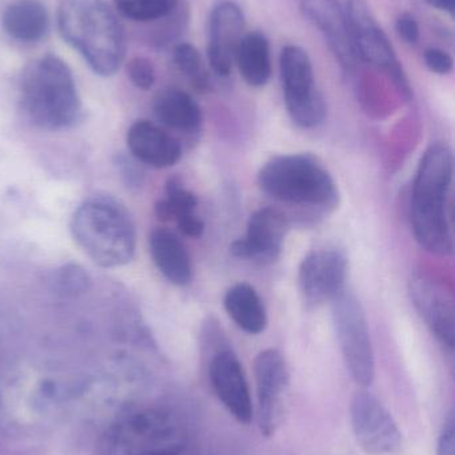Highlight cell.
Returning a JSON list of instances; mask_svg holds the SVG:
<instances>
[{
	"label": "cell",
	"instance_id": "cell-1",
	"mask_svg": "<svg viewBox=\"0 0 455 455\" xmlns=\"http://www.w3.org/2000/svg\"><path fill=\"white\" fill-rule=\"evenodd\" d=\"M453 176L451 147L433 144L422 156L411 191L410 220L416 240L430 253L443 257L454 251Z\"/></svg>",
	"mask_w": 455,
	"mask_h": 455
},
{
	"label": "cell",
	"instance_id": "cell-2",
	"mask_svg": "<svg viewBox=\"0 0 455 455\" xmlns=\"http://www.w3.org/2000/svg\"><path fill=\"white\" fill-rule=\"evenodd\" d=\"M58 26L63 39L96 75L111 76L126 55L117 15L104 0H59Z\"/></svg>",
	"mask_w": 455,
	"mask_h": 455
},
{
	"label": "cell",
	"instance_id": "cell-3",
	"mask_svg": "<svg viewBox=\"0 0 455 455\" xmlns=\"http://www.w3.org/2000/svg\"><path fill=\"white\" fill-rule=\"evenodd\" d=\"M71 232L99 267H122L135 253V224L125 205L112 197H91L80 204L72 216Z\"/></svg>",
	"mask_w": 455,
	"mask_h": 455
},
{
	"label": "cell",
	"instance_id": "cell-4",
	"mask_svg": "<svg viewBox=\"0 0 455 455\" xmlns=\"http://www.w3.org/2000/svg\"><path fill=\"white\" fill-rule=\"evenodd\" d=\"M20 103L35 127L56 131L74 124L82 104L66 61L51 53L34 61L21 79Z\"/></svg>",
	"mask_w": 455,
	"mask_h": 455
},
{
	"label": "cell",
	"instance_id": "cell-5",
	"mask_svg": "<svg viewBox=\"0 0 455 455\" xmlns=\"http://www.w3.org/2000/svg\"><path fill=\"white\" fill-rule=\"evenodd\" d=\"M69 390L53 377H16L0 387V432L13 438L43 435L69 406Z\"/></svg>",
	"mask_w": 455,
	"mask_h": 455
},
{
	"label": "cell",
	"instance_id": "cell-6",
	"mask_svg": "<svg viewBox=\"0 0 455 455\" xmlns=\"http://www.w3.org/2000/svg\"><path fill=\"white\" fill-rule=\"evenodd\" d=\"M262 191L283 204L329 212L339 204V192L325 165L307 154L270 159L258 173Z\"/></svg>",
	"mask_w": 455,
	"mask_h": 455
},
{
	"label": "cell",
	"instance_id": "cell-7",
	"mask_svg": "<svg viewBox=\"0 0 455 455\" xmlns=\"http://www.w3.org/2000/svg\"><path fill=\"white\" fill-rule=\"evenodd\" d=\"M107 455H195V451L175 416L162 409L139 408L115 422Z\"/></svg>",
	"mask_w": 455,
	"mask_h": 455
},
{
	"label": "cell",
	"instance_id": "cell-8",
	"mask_svg": "<svg viewBox=\"0 0 455 455\" xmlns=\"http://www.w3.org/2000/svg\"><path fill=\"white\" fill-rule=\"evenodd\" d=\"M280 79L286 108L298 127H318L326 117V103L315 84L309 53L299 45H286L280 52Z\"/></svg>",
	"mask_w": 455,
	"mask_h": 455
},
{
	"label": "cell",
	"instance_id": "cell-9",
	"mask_svg": "<svg viewBox=\"0 0 455 455\" xmlns=\"http://www.w3.org/2000/svg\"><path fill=\"white\" fill-rule=\"evenodd\" d=\"M333 320L350 376L360 387H370L376 377V358L362 305L344 291L333 301Z\"/></svg>",
	"mask_w": 455,
	"mask_h": 455
},
{
	"label": "cell",
	"instance_id": "cell-10",
	"mask_svg": "<svg viewBox=\"0 0 455 455\" xmlns=\"http://www.w3.org/2000/svg\"><path fill=\"white\" fill-rule=\"evenodd\" d=\"M347 20L357 56L389 75L402 96L411 98V88L394 48L384 29L377 23L365 0H349Z\"/></svg>",
	"mask_w": 455,
	"mask_h": 455
},
{
	"label": "cell",
	"instance_id": "cell-11",
	"mask_svg": "<svg viewBox=\"0 0 455 455\" xmlns=\"http://www.w3.org/2000/svg\"><path fill=\"white\" fill-rule=\"evenodd\" d=\"M258 397V427L262 435L272 437L285 422L288 403V365L278 350L259 353L254 363Z\"/></svg>",
	"mask_w": 455,
	"mask_h": 455
},
{
	"label": "cell",
	"instance_id": "cell-12",
	"mask_svg": "<svg viewBox=\"0 0 455 455\" xmlns=\"http://www.w3.org/2000/svg\"><path fill=\"white\" fill-rule=\"evenodd\" d=\"M353 433L358 446L370 455H393L402 449V433L381 401L361 390L350 406Z\"/></svg>",
	"mask_w": 455,
	"mask_h": 455
},
{
	"label": "cell",
	"instance_id": "cell-13",
	"mask_svg": "<svg viewBox=\"0 0 455 455\" xmlns=\"http://www.w3.org/2000/svg\"><path fill=\"white\" fill-rule=\"evenodd\" d=\"M347 257L338 249L310 251L299 267V289L309 307L334 301L345 291Z\"/></svg>",
	"mask_w": 455,
	"mask_h": 455
},
{
	"label": "cell",
	"instance_id": "cell-14",
	"mask_svg": "<svg viewBox=\"0 0 455 455\" xmlns=\"http://www.w3.org/2000/svg\"><path fill=\"white\" fill-rule=\"evenodd\" d=\"M211 387L222 405L240 424L253 421L254 408L245 371L234 352L219 349L208 363Z\"/></svg>",
	"mask_w": 455,
	"mask_h": 455
},
{
	"label": "cell",
	"instance_id": "cell-15",
	"mask_svg": "<svg viewBox=\"0 0 455 455\" xmlns=\"http://www.w3.org/2000/svg\"><path fill=\"white\" fill-rule=\"evenodd\" d=\"M288 230V218L280 210L262 208L251 215L248 233L232 243L230 251L238 259L275 261L282 251Z\"/></svg>",
	"mask_w": 455,
	"mask_h": 455
},
{
	"label": "cell",
	"instance_id": "cell-16",
	"mask_svg": "<svg viewBox=\"0 0 455 455\" xmlns=\"http://www.w3.org/2000/svg\"><path fill=\"white\" fill-rule=\"evenodd\" d=\"M410 294L425 323L449 349H454L455 309L453 294L430 275L411 277Z\"/></svg>",
	"mask_w": 455,
	"mask_h": 455
},
{
	"label": "cell",
	"instance_id": "cell-17",
	"mask_svg": "<svg viewBox=\"0 0 455 455\" xmlns=\"http://www.w3.org/2000/svg\"><path fill=\"white\" fill-rule=\"evenodd\" d=\"M245 35V16L232 2L214 7L208 27V63L219 76H227L234 64L235 51Z\"/></svg>",
	"mask_w": 455,
	"mask_h": 455
},
{
	"label": "cell",
	"instance_id": "cell-18",
	"mask_svg": "<svg viewBox=\"0 0 455 455\" xmlns=\"http://www.w3.org/2000/svg\"><path fill=\"white\" fill-rule=\"evenodd\" d=\"M305 18L320 29L329 47L345 69L357 63V51L353 42L346 12L337 0H301Z\"/></svg>",
	"mask_w": 455,
	"mask_h": 455
},
{
	"label": "cell",
	"instance_id": "cell-19",
	"mask_svg": "<svg viewBox=\"0 0 455 455\" xmlns=\"http://www.w3.org/2000/svg\"><path fill=\"white\" fill-rule=\"evenodd\" d=\"M127 144L133 156L150 167H173L182 157L179 141L149 120H139L131 125Z\"/></svg>",
	"mask_w": 455,
	"mask_h": 455
},
{
	"label": "cell",
	"instance_id": "cell-20",
	"mask_svg": "<svg viewBox=\"0 0 455 455\" xmlns=\"http://www.w3.org/2000/svg\"><path fill=\"white\" fill-rule=\"evenodd\" d=\"M150 251L159 272L175 285H187L192 278L189 251L171 230L158 228L150 235Z\"/></svg>",
	"mask_w": 455,
	"mask_h": 455
},
{
	"label": "cell",
	"instance_id": "cell-21",
	"mask_svg": "<svg viewBox=\"0 0 455 455\" xmlns=\"http://www.w3.org/2000/svg\"><path fill=\"white\" fill-rule=\"evenodd\" d=\"M3 27L18 42H37L50 27L47 8L40 0H15L3 13Z\"/></svg>",
	"mask_w": 455,
	"mask_h": 455
},
{
	"label": "cell",
	"instance_id": "cell-22",
	"mask_svg": "<svg viewBox=\"0 0 455 455\" xmlns=\"http://www.w3.org/2000/svg\"><path fill=\"white\" fill-rule=\"evenodd\" d=\"M155 116L166 127L182 132H197L202 125V111L197 101L182 90L162 91L154 100Z\"/></svg>",
	"mask_w": 455,
	"mask_h": 455
},
{
	"label": "cell",
	"instance_id": "cell-23",
	"mask_svg": "<svg viewBox=\"0 0 455 455\" xmlns=\"http://www.w3.org/2000/svg\"><path fill=\"white\" fill-rule=\"evenodd\" d=\"M234 63L250 87H264L272 76L270 43L261 32H248L235 51Z\"/></svg>",
	"mask_w": 455,
	"mask_h": 455
},
{
	"label": "cell",
	"instance_id": "cell-24",
	"mask_svg": "<svg viewBox=\"0 0 455 455\" xmlns=\"http://www.w3.org/2000/svg\"><path fill=\"white\" fill-rule=\"evenodd\" d=\"M224 307L235 325L248 334H259L267 326V313L259 294L248 283H240L227 291Z\"/></svg>",
	"mask_w": 455,
	"mask_h": 455
},
{
	"label": "cell",
	"instance_id": "cell-25",
	"mask_svg": "<svg viewBox=\"0 0 455 455\" xmlns=\"http://www.w3.org/2000/svg\"><path fill=\"white\" fill-rule=\"evenodd\" d=\"M166 199L155 205V213L162 221L178 220L183 216L192 215L198 199L192 192L184 188L179 178H171L166 183Z\"/></svg>",
	"mask_w": 455,
	"mask_h": 455
},
{
	"label": "cell",
	"instance_id": "cell-26",
	"mask_svg": "<svg viewBox=\"0 0 455 455\" xmlns=\"http://www.w3.org/2000/svg\"><path fill=\"white\" fill-rule=\"evenodd\" d=\"M125 18L134 21H152L170 15L178 0H114Z\"/></svg>",
	"mask_w": 455,
	"mask_h": 455
},
{
	"label": "cell",
	"instance_id": "cell-27",
	"mask_svg": "<svg viewBox=\"0 0 455 455\" xmlns=\"http://www.w3.org/2000/svg\"><path fill=\"white\" fill-rule=\"evenodd\" d=\"M55 286L61 294L77 296L90 286V277L79 265H66L55 275Z\"/></svg>",
	"mask_w": 455,
	"mask_h": 455
},
{
	"label": "cell",
	"instance_id": "cell-28",
	"mask_svg": "<svg viewBox=\"0 0 455 455\" xmlns=\"http://www.w3.org/2000/svg\"><path fill=\"white\" fill-rule=\"evenodd\" d=\"M174 63L186 76L191 77L195 82H202V61L194 45L190 43L176 45L174 50Z\"/></svg>",
	"mask_w": 455,
	"mask_h": 455
},
{
	"label": "cell",
	"instance_id": "cell-29",
	"mask_svg": "<svg viewBox=\"0 0 455 455\" xmlns=\"http://www.w3.org/2000/svg\"><path fill=\"white\" fill-rule=\"evenodd\" d=\"M127 74L131 83L139 90L147 91L154 85L155 69L149 59L141 56L131 59L127 64Z\"/></svg>",
	"mask_w": 455,
	"mask_h": 455
},
{
	"label": "cell",
	"instance_id": "cell-30",
	"mask_svg": "<svg viewBox=\"0 0 455 455\" xmlns=\"http://www.w3.org/2000/svg\"><path fill=\"white\" fill-rule=\"evenodd\" d=\"M424 60L427 68L435 74L448 75L453 71V58L441 48H427L424 53Z\"/></svg>",
	"mask_w": 455,
	"mask_h": 455
},
{
	"label": "cell",
	"instance_id": "cell-31",
	"mask_svg": "<svg viewBox=\"0 0 455 455\" xmlns=\"http://www.w3.org/2000/svg\"><path fill=\"white\" fill-rule=\"evenodd\" d=\"M395 29L398 36L406 43V44L414 45L419 40V26L416 16L410 12H402L395 21Z\"/></svg>",
	"mask_w": 455,
	"mask_h": 455
},
{
	"label": "cell",
	"instance_id": "cell-32",
	"mask_svg": "<svg viewBox=\"0 0 455 455\" xmlns=\"http://www.w3.org/2000/svg\"><path fill=\"white\" fill-rule=\"evenodd\" d=\"M437 455H455V419L454 413L451 411L445 424H443V432H441L440 440H438Z\"/></svg>",
	"mask_w": 455,
	"mask_h": 455
},
{
	"label": "cell",
	"instance_id": "cell-33",
	"mask_svg": "<svg viewBox=\"0 0 455 455\" xmlns=\"http://www.w3.org/2000/svg\"><path fill=\"white\" fill-rule=\"evenodd\" d=\"M176 224L179 230L187 237L198 238L205 232V223L195 213L178 219Z\"/></svg>",
	"mask_w": 455,
	"mask_h": 455
},
{
	"label": "cell",
	"instance_id": "cell-34",
	"mask_svg": "<svg viewBox=\"0 0 455 455\" xmlns=\"http://www.w3.org/2000/svg\"><path fill=\"white\" fill-rule=\"evenodd\" d=\"M427 3L430 7L435 8V10L443 11V12L454 15L455 0H427Z\"/></svg>",
	"mask_w": 455,
	"mask_h": 455
}]
</instances>
